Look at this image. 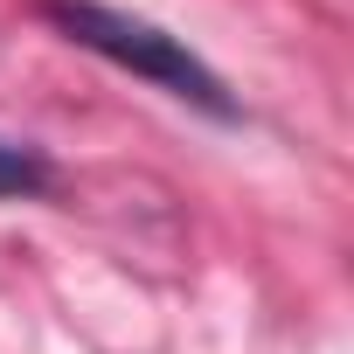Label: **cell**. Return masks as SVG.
Listing matches in <instances>:
<instances>
[{
    "label": "cell",
    "mask_w": 354,
    "mask_h": 354,
    "mask_svg": "<svg viewBox=\"0 0 354 354\" xmlns=\"http://www.w3.org/2000/svg\"><path fill=\"white\" fill-rule=\"evenodd\" d=\"M42 15H49L77 49H91V56H104V63H118V70L160 84L167 97H181V104H195V111H209V118H236L230 84H223L181 35H167V28H153V21H139V15H118V8H97V0H42Z\"/></svg>",
    "instance_id": "6da1fadb"
},
{
    "label": "cell",
    "mask_w": 354,
    "mask_h": 354,
    "mask_svg": "<svg viewBox=\"0 0 354 354\" xmlns=\"http://www.w3.org/2000/svg\"><path fill=\"white\" fill-rule=\"evenodd\" d=\"M49 188V160L21 139H0V202H15V195H42Z\"/></svg>",
    "instance_id": "7a4b0ae2"
}]
</instances>
